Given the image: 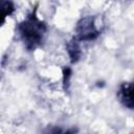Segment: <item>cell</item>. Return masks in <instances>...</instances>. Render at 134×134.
I'll return each mask as SVG.
<instances>
[{"label":"cell","mask_w":134,"mask_h":134,"mask_svg":"<svg viewBox=\"0 0 134 134\" xmlns=\"http://www.w3.org/2000/svg\"><path fill=\"white\" fill-rule=\"evenodd\" d=\"M44 30V25L36 18H29L20 26V31L23 37V40L29 48H35L39 44Z\"/></svg>","instance_id":"1"},{"label":"cell","mask_w":134,"mask_h":134,"mask_svg":"<svg viewBox=\"0 0 134 134\" xmlns=\"http://www.w3.org/2000/svg\"><path fill=\"white\" fill-rule=\"evenodd\" d=\"M13 10V5L9 1L7 2H4L2 1V4H1V13H2V18H5L6 15H9L10 12Z\"/></svg>","instance_id":"4"},{"label":"cell","mask_w":134,"mask_h":134,"mask_svg":"<svg viewBox=\"0 0 134 134\" xmlns=\"http://www.w3.org/2000/svg\"><path fill=\"white\" fill-rule=\"evenodd\" d=\"M77 36L81 40H92L97 36V30L94 26L92 18H85L83 19L77 27Z\"/></svg>","instance_id":"2"},{"label":"cell","mask_w":134,"mask_h":134,"mask_svg":"<svg viewBox=\"0 0 134 134\" xmlns=\"http://www.w3.org/2000/svg\"><path fill=\"white\" fill-rule=\"evenodd\" d=\"M69 53H70V57L73 60H77V58H79V48L76 47V45L72 44V45L69 46Z\"/></svg>","instance_id":"5"},{"label":"cell","mask_w":134,"mask_h":134,"mask_svg":"<svg viewBox=\"0 0 134 134\" xmlns=\"http://www.w3.org/2000/svg\"><path fill=\"white\" fill-rule=\"evenodd\" d=\"M120 98L125 106L134 108V85H126L120 90Z\"/></svg>","instance_id":"3"}]
</instances>
